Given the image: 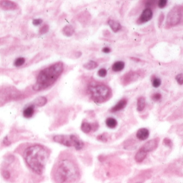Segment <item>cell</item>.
Returning a JSON list of instances; mask_svg holds the SVG:
<instances>
[{
  "instance_id": "6da1fadb",
  "label": "cell",
  "mask_w": 183,
  "mask_h": 183,
  "mask_svg": "<svg viewBox=\"0 0 183 183\" xmlns=\"http://www.w3.org/2000/svg\"><path fill=\"white\" fill-rule=\"evenodd\" d=\"M23 157L32 171L37 174H41L45 169L49 153L43 145H36L27 148L24 151Z\"/></svg>"
},
{
  "instance_id": "7a4b0ae2",
  "label": "cell",
  "mask_w": 183,
  "mask_h": 183,
  "mask_svg": "<svg viewBox=\"0 0 183 183\" xmlns=\"http://www.w3.org/2000/svg\"><path fill=\"white\" fill-rule=\"evenodd\" d=\"M63 69V64L59 62L42 70L38 75L36 83L33 86V89L39 91L51 86L60 76Z\"/></svg>"
},
{
  "instance_id": "3957f363",
  "label": "cell",
  "mask_w": 183,
  "mask_h": 183,
  "mask_svg": "<svg viewBox=\"0 0 183 183\" xmlns=\"http://www.w3.org/2000/svg\"><path fill=\"white\" fill-rule=\"evenodd\" d=\"M53 175L56 183H72L78 177V169L72 161L62 160L56 166Z\"/></svg>"
},
{
  "instance_id": "277c9868",
  "label": "cell",
  "mask_w": 183,
  "mask_h": 183,
  "mask_svg": "<svg viewBox=\"0 0 183 183\" xmlns=\"http://www.w3.org/2000/svg\"><path fill=\"white\" fill-rule=\"evenodd\" d=\"M92 99L96 103H102L107 101L112 96L110 88L104 84H98L90 88Z\"/></svg>"
},
{
  "instance_id": "5b68a950",
  "label": "cell",
  "mask_w": 183,
  "mask_h": 183,
  "mask_svg": "<svg viewBox=\"0 0 183 183\" xmlns=\"http://www.w3.org/2000/svg\"><path fill=\"white\" fill-rule=\"evenodd\" d=\"M182 17V8L180 6H175L172 9L167 17L166 25L169 27L177 25L180 23Z\"/></svg>"
},
{
  "instance_id": "8992f818",
  "label": "cell",
  "mask_w": 183,
  "mask_h": 183,
  "mask_svg": "<svg viewBox=\"0 0 183 183\" xmlns=\"http://www.w3.org/2000/svg\"><path fill=\"white\" fill-rule=\"evenodd\" d=\"M74 135H56L53 139L56 142L66 147H74Z\"/></svg>"
},
{
  "instance_id": "52a82bcc",
  "label": "cell",
  "mask_w": 183,
  "mask_h": 183,
  "mask_svg": "<svg viewBox=\"0 0 183 183\" xmlns=\"http://www.w3.org/2000/svg\"><path fill=\"white\" fill-rule=\"evenodd\" d=\"M159 138L151 139L148 141L147 142L145 143V144L141 148V149L148 153V152L153 151L156 148H157V146L159 145Z\"/></svg>"
},
{
  "instance_id": "ba28073f",
  "label": "cell",
  "mask_w": 183,
  "mask_h": 183,
  "mask_svg": "<svg viewBox=\"0 0 183 183\" xmlns=\"http://www.w3.org/2000/svg\"><path fill=\"white\" fill-rule=\"evenodd\" d=\"M152 17H153V12L151 9L147 8L143 11L142 14L141 15L137 22L139 24L145 23L151 20L152 19Z\"/></svg>"
},
{
  "instance_id": "9c48e42d",
  "label": "cell",
  "mask_w": 183,
  "mask_h": 183,
  "mask_svg": "<svg viewBox=\"0 0 183 183\" xmlns=\"http://www.w3.org/2000/svg\"><path fill=\"white\" fill-rule=\"evenodd\" d=\"M0 7L6 10H14L17 8V5L11 1H2L0 2Z\"/></svg>"
},
{
  "instance_id": "30bf717a",
  "label": "cell",
  "mask_w": 183,
  "mask_h": 183,
  "mask_svg": "<svg viewBox=\"0 0 183 183\" xmlns=\"http://www.w3.org/2000/svg\"><path fill=\"white\" fill-rule=\"evenodd\" d=\"M149 136V131L146 128H141L137 132V138L141 141H144L147 139Z\"/></svg>"
},
{
  "instance_id": "8fae6325",
  "label": "cell",
  "mask_w": 183,
  "mask_h": 183,
  "mask_svg": "<svg viewBox=\"0 0 183 183\" xmlns=\"http://www.w3.org/2000/svg\"><path fill=\"white\" fill-rule=\"evenodd\" d=\"M127 99H122L114 107L111 109L110 111L111 112H116L117 111L123 110V108L126 107L127 105Z\"/></svg>"
},
{
  "instance_id": "7c38bea8",
  "label": "cell",
  "mask_w": 183,
  "mask_h": 183,
  "mask_svg": "<svg viewBox=\"0 0 183 183\" xmlns=\"http://www.w3.org/2000/svg\"><path fill=\"white\" fill-rule=\"evenodd\" d=\"M147 154L148 153L147 152L143 151L142 149L140 148L139 151L137 152L136 154L135 157V160L137 163H141L145 159Z\"/></svg>"
},
{
  "instance_id": "4fadbf2b",
  "label": "cell",
  "mask_w": 183,
  "mask_h": 183,
  "mask_svg": "<svg viewBox=\"0 0 183 183\" xmlns=\"http://www.w3.org/2000/svg\"><path fill=\"white\" fill-rule=\"evenodd\" d=\"M34 113H35V106L33 105H31L24 109L23 111V116L27 118H29L33 116Z\"/></svg>"
},
{
  "instance_id": "5bb4252c",
  "label": "cell",
  "mask_w": 183,
  "mask_h": 183,
  "mask_svg": "<svg viewBox=\"0 0 183 183\" xmlns=\"http://www.w3.org/2000/svg\"><path fill=\"white\" fill-rule=\"evenodd\" d=\"M109 26H110L111 29L114 32H117L122 29V26L120 23L113 20H110L108 21Z\"/></svg>"
},
{
  "instance_id": "9a60e30c",
  "label": "cell",
  "mask_w": 183,
  "mask_h": 183,
  "mask_svg": "<svg viewBox=\"0 0 183 183\" xmlns=\"http://www.w3.org/2000/svg\"><path fill=\"white\" fill-rule=\"evenodd\" d=\"M125 63L123 61H117L116 62L112 65V69L114 72H118L122 71V70L124 68Z\"/></svg>"
},
{
  "instance_id": "2e32d148",
  "label": "cell",
  "mask_w": 183,
  "mask_h": 183,
  "mask_svg": "<svg viewBox=\"0 0 183 183\" xmlns=\"http://www.w3.org/2000/svg\"><path fill=\"white\" fill-rule=\"evenodd\" d=\"M84 143L78 137L74 135V147L76 150H80L83 148Z\"/></svg>"
},
{
  "instance_id": "e0dca14e",
  "label": "cell",
  "mask_w": 183,
  "mask_h": 183,
  "mask_svg": "<svg viewBox=\"0 0 183 183\" xmlns=\"http://www.w3.org/2000/svg\"><path fill=\"white\" fill-rule=\"evenodd\" d=\"M145 106V99L144 97L141 96L137 99V110L141 112L144 110Z\"/></svg>"
},
{
  "instance_id": "ac0fdd59",
  "label": "cell",
  "mask_w": 183,
  "mask_h": 183,
  "mask_svg": "<svg viewBox=\"0 0 183 183\" xmlns=\"http://www.w3.org/2000/svg\"><path fill=\"white\" fill-rule=\"evenodd\" d=\"M47 103V99L44 96H39L35 99L34 101V106L39 107L43 106Z\"/></svg>"
},
{
  "instance_id": "d6986e66",
  "label": "cell",
  "mask_w": 183,
  "mask_h": 183,
  "mask_svg": "<svg viewBox=\"0 0 183 183\" xmlns=\"http://www.w3.org/2000/svg\"><path fill=\"white\" fill-rule=\"evenodd\" d=\"M106 124L108 128L114 129L117 126L118 122L117 121L116 119L112 118V117H110V118H107L106 120Z\"/></svg>"
},
{
  "instance_id": "ffe728a7",
  "label": "cell",
  "mask_w": 183,
  "mask_h": 183,
  "mask_svg": "<svg viewBox=\"0 0 183 183\" xmlns=\"http://www.w3.org/2000/svg\"><path fill=\"white\" fill-rule=\"evenodd\" d=\"M63 33L65 35L68 37L72 36L75 32V29L73 28V26H65L64 28L62 29Z\"/></svg>"
},
{
  "instance_id": "44dd1931",
  "label": "cell",
  "mask_w": 183,
  "mask_h": 183,
  "mask_svg": "<svg viewBox=\"0 0 183 183\" xmlns=\"http://www.w3.org/2000/svg\"><path fill=\"white\" fill-rule=\"evenodd\" d=\"M83 66L86 69L90 70L96 69V68H97L98 66V64L95 61H90L84 64Z\"/></svg>"
},
{
  "instance_id": "7402d4cb",
  "label": "cell",
  "mask_w": 183,
  "mask_h": 183,
  "mask_svg": "<svg viewBox=\"0 0 183 183\" xmlns=\"http://www.w3.org/2000/svg\"><path fill=\"white\" fill-rule=\"evenodd\" d=\"M81 128L82 131L84 133H86V134H88V133H90L92 130V127L91 124H90L88 123H87V122H83L82 123Z\"/></svg>"
},
{
  "instance_id": "603a6c76",
  "label": "cell",
  "mask_w": 183,
  "mask_h": 183,
  "mask_svg": "<svg viewBox=\"0 0 183 183\" xmlns=\"http://www.w3.org/2000/svg\"><path fill=\"white\" fill-rule=\"evenodd\" d=\"M136 76L138 75H137V74H135V73H129V74H127L124 76V82H125V83L131 81L132 80H133L134 78H137V77H136Z\"/></svg>"
},
{
  "instance_id": "cb8c5ba5",
  "label": "cell",
  "mask_w": 183,
  "mask_h": 183,
  "mask_svg": "<svg viewBox=\"0 0 183 183\" xmlns=\"http://www.w3.org/2000/svg\"><path fill=\"white\" fill-rule=\"evenodd\" d=\"M151 82H152L153 86L155 88H157V87H159L161 84V80L160 78H157V77H154L153 78L152 80H151Z\"/></svg>"
},
{
  "instance_id": "d4e9b609",
  "label": "cell",
  "mask_w": 183,
  "mask_h": 183,
  "mask_svg": "<svg viewBox=\"0 0 183 183\" xmlns=\"http://www.w3.org/2000/svg\"><path fill=\"white\" fill-rule=\"evenodd\" d=\"M25 62V59L23 57H19L17 58L14 62V66L16 67H20L23 65Z\"/></svg>"
},
{
  "instance_id": "484cf974",
  "label": "cell",
  "mask_w": 183,
  "mask_h": 183,
  "mask_svg": "<svg viewBox=\"0 0 183 183\" xmlns=\"http://www.w3.org/2000/svg\"><path fill=\"white\" fill-rule=\"evenodd\" d=\"M107 70L105 68H102L99 69L98 72V75L101 78H105L106 76L107 75Z\"/></svg>"
},
{
  "instance_id": "4316f807",
  "label": "cell",
  "mask_w": 183,
  "mask_h": 183,
  "mask_svg": "<svg viewBox=\"0 0 183 183\" xmlns=\"http://www.w3.org/2000/svg\"><path fill=\"white\" fill-rule=\"evenodd\" d=\"M49 31V26L47 25H45L42 26L39 29V33L41 35H43L48 32Z\"/></svg>"
},
{
  "instance_id": "83f0119b",
  "label": "cell",
  "mask_w": 183,
  "mask_h": 183,
  "mask_svg": "<svg viewBox=\"0 0 183 183\" xmlns=\"http://www.w3.org/2000/svg\"><path fill=\"white\" fill-rule=\"evenodd\" d=\"M161 98H162L161 94L159 93H154V94H153L151 96V99L155 102L160 100V99H161Z\"/></svg>"
},
{
  "instance_id": "f1b7e54d",
  "label": "cell",
  "mask_w": 183,
  "mask_h": 183,
  "mask_svg": "<svg viewBox=\"0 0 183 183\" xmlns=\"http://www.w3.org/2000/svg\"><path fill=\"white\" fill-rule=\"evenodd\" d=\"M97 139L103 142H106L108 141V138L107 135H106L105 134H102L97 137Z\"/></svg>"
},
{
  "instance_id": "f546056e",
  "label": "cell",
  "mask_w": 183,
  "mask_h": 183,
  "mask_svg": "<svg viewBox=\"0 0 183 183\" xmlns=\"http://www.w3.org/2000/svg\"><path fill=\"white\" fill-rule=\"evenodd\" d=\"M167 0H160L158 2L157 5L160 8H163L165 7L166 5H167Z\"/></svg>"
},
{
  "instance_id": "4dcf8cb0",
  "label": "cell",
  "mask_w": 183,
  "mask_h": 183,
  "mask_svg": "<svg viewBox=\"0 0 183 183\" xmlns=\"http://www.w3.org/2000/svg\"><path fill=\"white\" fill-rule=\"evenodd\" d=\"M175 79H176L178 83L179 84H180V85L183 84V75L182 73L179 74H178V75L176 76Z\"/></svg>"
},
{
  "instance_id": "1f68e13d",
  "label": "cell",
  "mask_w": 183,
  "mask_h": 183,
  "mask_svg": "<svg viewBox=\"0 0 183 183\" xmlns=\"http://www.w3.org/2000/svg\"><path fill=\"white\" fill-rule=\"evenodd\" d=\"M163 143L166 146H167V147H171L172 145V142L171 139H167V138H166V139H163Z\"/></svg>"
},
{
  "instance_id": "d6a6232c",
  "label": "cell",
  "mask_w": 183,
  "mask_h": 183,
  "mask_svg": "<svg viewBox=\"0 0 183 183\" xmlns=\"http://www.w3.org/2000/svg\"><path fill=\"white\" fill-rule=\"evenodd\" d=\"M2 175H3L4 178H5L6 179H9L10 177H11L10 173L8 171H7V170H4L2 172Z\"/></svg>"
},
{
  "instance_id": "836d02e7",
  "label": "cell",
  "mask_w": 183,
  "mask_h": 183,
  "mask_svg": "<svg viewBox=\"0 0 183 183\" xmlns=\"http://www.w3.org/2000/svg\"><path fill=\"white\" fill-rule=\"evenodd\" d=\"M43 20L41 19H35L33 21V24L35 26H38L39 25H41V23H42Z\"/></svg>"
},
{
  "instance_id": "e575fe53",
  "label": "cell",
  "mask_w": 183,
  "mask_h": 183,
  "mask_svg": "<svg viewBox=\"0 0 183 183\" xmlns=\"http://www.w3.org/2000/svg\"><path fill=\"white\" fill-rule=\"evenodd\" d=\"M102 51L104 52V53H110L111 51V50L108 47H105L102 49Z\"/></svg>"
},
{
  "instance_id": "d590c367",
  "label": "cell",
  "mask_w": 183,
  "mask_h": 183,
  "mask_svg": "<svg viewBox=\"0 0 183 183\" xmlns=\"http://www.w3.org/2000/svg\"><path fill=\"white\" fill-rule=\"evenodd\" d=\"M3 142H4V143H5V145H9V140L7 139V137H6L4 139Z\"/></svg>"
},
{
  "instance_id": "8d00e7d4",
  "label": "cell",
  "mask_w": 183,
  "mask_h": 183,
  "mask_svg": "<svg viewBox=\"0 0 183 183\" xmlns=\"http://www.w3.org/2000/svg\"></svg>"
}]
</instances>
